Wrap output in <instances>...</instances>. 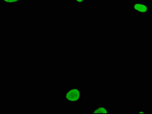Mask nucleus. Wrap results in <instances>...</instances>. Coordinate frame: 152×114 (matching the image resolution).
<instances>
[{"mask_svg":"<svg viewBox=\"0 0 152 114\" xmlns=\"http://www.w3.org/2000/svg\"><path fill=\"white\" fill-rule=\"evenodd\" d=\"M30 0H0L2 5L7 8H15L24 3L29 2Z\"/></svg>","mask_w":152,"mask_h":114,"instance_id":"nucleus-4","label":"nucleus"},{"mask_svg":"<svg viewBox=\"0 0 152 114\" xmlns=\"http://www.w3.org/2000/svg\"><path fill=\"white\" fill-rule=\"evenodd\" d=\"M75 8H85L87 5L89 0H70Z\"/></svg>","mask_w":152,"mask_h":114,"instance_id":"nucleus-5","label":"nucleus"},{"mask_svg":"<svg viewBox=\"0 0 152 114\" xmlns=\"http://www.w3.org/2000/svg\"><path fill=\"white\" fill-rule=\"evenodd\" d=\"M129 9L134 14L149 15L152 14V2L147 0H134L129 2Z\"/></svg>","mask_w":152,"mask_h":114,"instance_id":"nucleus-2","label":"nucleus"},{"mask_svg":"<svg viewBox=\"0 0 152 114\" xmlns=\"http://www.w3.org/2000/svg\"><path fill=\"white\" fill-rule=\"evenodd\" d=\"M90 114H107L112 113L111 107L106 104H96L92 106L90 110Z\"/></svg>","mask_w":152,"mask_h":114,"instance_id":"nucleus-3","label":"nucleus"},{"mask_svg":"<svg viewBox=\"0 0 152 114\" xmlns=\"http://www.w3.org/2000/svg\"><path fill=\"white\" fill-rule=\"evenodd\" d=\"M86 98V89L83 87L73 85L63 91L61 99L70 105H79Z\"/></svg>","mask_w":152,"mask_h":114,"instance_id":"nucleus-1","label":"nucleus"},{"mask_svg":"<svg viewBox=\"0 0 152 114\" xmlns=\"http://www.w3.org/2000/svg\"><path fill=\"white\" fill-rule=\"evenodd\" d=\"M135 113H146L147 111L146 110H144V111H141V110H139V111H135Z\"/></svg>","mask_w":152,"mask_h":114,"instance_id":"nucleus-6","label":"nucleus"}]
</instances>
